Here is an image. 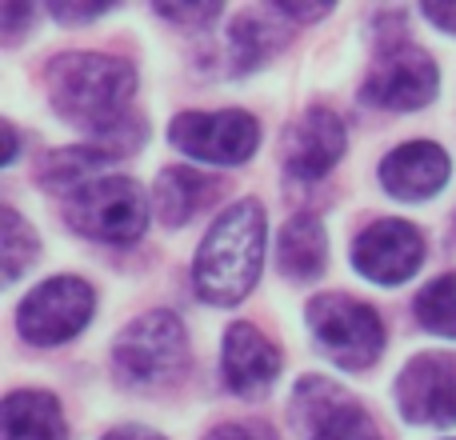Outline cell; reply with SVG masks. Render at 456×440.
Listing matches in <instances>:
<instances>
[{"label":"cell","mask_w":456,"mask_h":440,"mask_svg":"<svg viewBox=\"0 0 456 440\" xmlns=\"http://www.w3.org/2000/svg\"><path fill=\"white\" fill-rule=\"evenodd\" d=\"M173 144L192 160L208 165H244L260 144V125L240 109L224 112H184L173 120Z\"/></svg>","instance_id":"7"},{"label":"cell","mask_w":456,"mask_h":440,"mask_svg":"<svg viewBox=\"0 0 456 440\" xmlns=\"http://www.w3.org/2000/svg\"><path fill=\"white\" fill-rule=\"evenodd\" d=\"M417 321L428 332H441V337H456V273H444L428 284L417 297Z\"/></svg>","instance_id":"20"},{"label":"cell","mask_w":456,"mask_h":440,"mask_svg":"<svg viewBox=\"0 0 456 440\" xmlns=\"http://www.w3.org/2000/svg\"><path fill=\"white\" fill-rule=\"evenodd\" d=\"M93 308L96 297L80 276H53L24 297L16 324H20V337L32 345H61L85 329Z\"/></svg>","instance_id":"6"},{"label":"cell","mask_w":456,"mask_h":440,"mask_svg":"<svg viewBox=\"0 0 456 440\" xmlns=\"http://www.w3.org/2000/svg\"><path fill=\"white\" fill-rule=\"evenodd\" d=\"M345 144H348V136H345V125H340L337 112L313 109L292 128L289 144H284V165H289V173L300 176V181H316V176H324L340 160Z\"/></svg>","instance_id":"13"},{"label":"cell","mask_w":456,"mask_h":440,"mask_svg":"<svg viewBox=\"0 0 456 440\" xmlns=\"http://www.w3.org/2000/svg\"><path fill=\"white\" fill-rule=\"evenodd\" d=\"M133 88V64L117 61V56L72 53L53 61V69H48V93H53L56 112L101 136H112L117 128H125Z\"/></svg>","instance_id":"1"},{"label":"cell","mask_w":456,"mask_h":440,"mask_svg":"<svg viewBox=\"0 0 456 440\" xmlns=\"http://www.w3.org/2000/svg\"><path fill=\"white\" fill-rule=\"evenodd\" d=\"M157 12L160 16H168V20H192V24H197V20H213V16H221V8H216V4H192V8H173V4H160L157 8Z\"/></svg>","instance_id":"22"},{"label":"cell","mask_w":456,"mask_h":440,"mask_svg":"<svg viewBox=\"0 0 456 440\" xmlns=\"http://www.w3.org/2000/svg\"><path fill=\"white\" fill-rule=\"evenodd\" d=\"M452 176L449 152L433 141H409L401 149H393L380 165V184L385 192L401 200H428L433 192H441Z\"/></svg>","instance_id":"12"},{"label":"cell","mask_w":456,"mask_h":440,"mask_svg":"<svg viewBox=\"0 0 456 440\" xmlns=\"http://www.w3.org/2000/svg\"><path fill=\"white\" fill-rule=\"evenodd\" d=\"M265 252V208L256 200H236L216 216L197 252V292L208 305H236L252 292Z\"/></svg>","instance_id":"2"},{"label":"cell","mask_w":456,"mask_h":440,"mask_svg":"<svg viewBox=\"0 0 456 440\" xmlns=\"http://www.w3.org/2000/svg\"><path fill=\"white\" fill-rule=\"evenodd\" d=\"M117 372L133 385H160L184 364V329L173 313H149L117 337Z\"/></svg>","instance_id":"5"},{"label":"cell","mask_w":456,"mask_h":440,"mask_svg":"<svg viewBox=\"0 0 456 440\" xmlns=\"http://www.w3.org/2000/svg\"><path fill=\"white\" fill-rule=\"evenodd\" d=\"M436 85H441L436 64L420 48L393 45L364 80V101L380 109H420L436 96Z\"/></svg>","instance_id":"9"},{"label":"cell","mask_w":456,"mask_h":440,"mask_svg":"<svg viewBox=\"0 0 456 440\" xmlns=\"http://www.w3.org/2000/svg\"><path fill=\"white\" fill-rule=\"evenodd\" d=\"M213 197V181H205L192 168H165L157 176V213L165 224H184L200 205Z\"/></svg>","instance_id":"17"},{"label":"cell","mask_w":456,"mask_h":440,"mask_svg":"<svg viewBox=\"0 0 456 440\" xmlns=\"http://www.w3.org/2000/svg\"><path fill=\"white\" fill-rule=\"evenodd\" d=\"M396 401L412 425H456V356H412L396 380Z\"/></svg>","instance_id":"8"},{"label":"cell","mask_w":456,"mask_h":440,"mask_svg":"<svg viewBox=\"0 0 456 440\" xmlns=\"http://www.w3.org/2000/svg\"><path fill=\"white\" fill-rule=\"evenodd\" d=\"M0 20H4V37L16 40L20 37V20H32V8L28 4H4L0 8Z\"/></svg>","instance_id":"23"},{"label":"cell","mask_w":456,"mask_h":440,"mask_svg":"<svg viewBox=\"0 0 456 440\" xmlns=\"http://www.w3.org/2000/svg\"><path fill=\"white\" fill-rule=\"evenodd\" d=\"M276 257H281V273L292 281H313L324 268V228L313 216H297L281 228L276 240Z\"/></svg>","instance_id":"16"},{"label":"cell","mask_w":456,"mask_h":440,"mask_svg":"<svg viewBox=\"0 0 456 440\" xmlns=\"http://www.w3.org/2000/svg\"><path fill=\"white\" fill-rule=\"evenodd\" d=\"M104 440H165V436H157L152 428H141V425H125V428H112Z\"/></svg>","instance_id":"27"},{"label":"cell","mask_w":456,"mask_h":440,"mask_svg":"<svg viewBox=\"0 0 456 440\" xmlns=\"http://www.w3.org/2000/svg\"><path fill=\"white\" fill-rule=\"evenodd\" d=\"M425 260V240L404 220H377L353 244V265L377 284H404Z\"/></svg>","instance_id":"10"},{"label":"cell","mask_w":456,"mask_h":440,"mask_svg":"<svg viewBox=\"0 0 456 440\" xmlns=\"http://www.w3.org/2000/svg\"><path fill=\"white\" fill-rule=\"evenodd\" d=\"M69 220L77 232L93 236V240L128 244L149 224V205H144V192L133 181H125V176H101V181L85 184L80 192H72Z\"/></svg>","instance_id":"4"},{"label":"cell","mask_w":456,"mask_h":440,"mask_svg":"<svg viewBox=\"0 0 456 440\" xmlns=\"http://www.w3.org/2000/svg\"><path fill=\"white\" fill-rule=\"evenodd\" d=\"M53 12L61 20H85V16H101L109 12V4H85V8H72V4H53Z\"/></svg>","instance_id":"26"},{"label":"cell","mask_w":456,"mask_h":440,"mask_svg":"<svg viewBox=\"0 0 456 440\" xmlns=\"http://www.w3.org/2000/svg\"><path fill=\"white\" fill-rule=\"evenodd\" d=\"M292 412L308 440H380L369 412L332 388V380H305L297 388Z\"/></svg>","instance_id":"11"},{"label":"cell","mask_w":456,"mask_h":440,"mask_svg":"<svg viewBox=\"0 0 456 440\" xmlns=\"http://www.w3.org/2000/svg\"><path fill=\"white\" fill-rule=\"evenodd\" d=\"M420 12L428 16V20L436 24V29H444V32H456V0L452 4H425Z\"/></svg>","instance_id":"24"},{"label":"cell","mask_w":456,"mask_h":440,"mask_svg":"<svg viewBox=\"0 0 456 440\" xmlns=\"http://www.w3.org/2000/svg\"><path fill=\"white\" fill-rule=\"evenodd\" d=\"M0 252H4V281L12 284L16 276H20V268L28 265L32 257H37V240H32V232L24 228V220L12 213V208H4L0 213Z\"/></svg>","instance_id":"21"},{"label":"cell","mask_w":456,"mask_h":440,"mask_svg":"<svg viewBox=\"0 0 456 440\" xmlns=\"http://www.w3.org/2000/svg\"><path fill=\"white\" fill-rule=\"evenodd\" d=\"M308 324L321 348L345 369H369L385 348V324L369 305L340 292H324L308 305Z\"/></svg>","instance_id":"3"},{"label":"cell","mask_w":456,"mask_h":440,"mask_svg":"<svg viewBox=\"0 0 456 440\" xmlns=\"http://www.w3.org/2000/svg\"><path fill=\"white\" fill-rule=\"evenodd\" d=\"M109 165V152L104 149H64L40 165V184L53 192H80L85 184L101 181V168Z\"/></svg>","instance_id":"18"},{"label":"cell","mask_w":456,"mask_h":440,"mask_svg":"<svg viewBox=\"0 0 456 440\" xmlns=\"http://www.w3.org/2000/svg\"><path fill=\"white\" fill-rule=\"evenodd\" d=\"M221 372L224 385L232 393L248 396V393H265L281 372V356L268 345L265 332H256L252 324H232L224 337V356H221Z\"/></svg>","instance_id":"14"},{"label":"cell","mask_w":456,"mask_h":440,"mask_svg":"<svg viewBox=\"0 0 456 440\" xmlns=\"http://www.w3.org/2000/svg\"><path fill=\"white\" fill-rule=\"evenodd\" d=\"M276 24H268V12H240L232 20V32H228V45H232V61L236 69H252V64H260L268 53H273L276 45H281V37H276Z\"/></svg>","instance_id":"19"},{"label":"cell","mask_w":456,"mask_h":440,"mask_svg":"<svg viewBox=\"0 0 456 440\" xmlns=\"http://www.w3.org/2000/svg\"><path fill=\"white\" fill-rule=\"evenodd\" d=\"M205 440H268V436L256 433V428H244V425H221V428H213Z\"/></svg>","instance_id":"25"},{"label":"cell","mask_w":456,"mask_h":440,"mask_svg":"<svg viewBox=\"0 0 456 440\" xmlns=\"http://www.w3.org/2000/svg\"><path fill=\"white\" fill-rule=\"evenodd\" d=\"M0 440H69L61 404L48 393H12L0 409Z\"/></svg>","instance_id":"15"}]
</instances>
